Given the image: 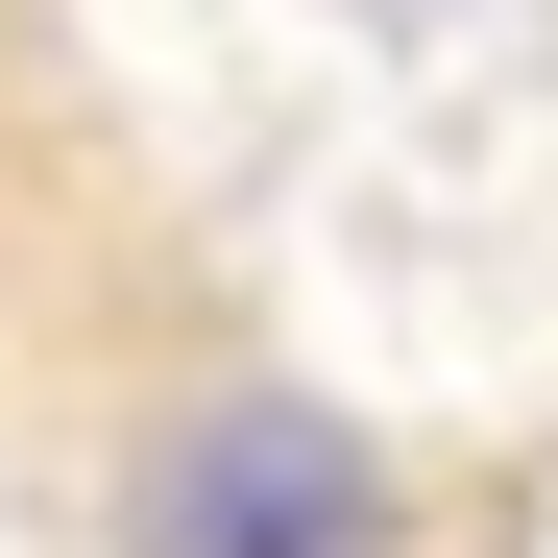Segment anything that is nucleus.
<instances>
[{"label":"nucleus","mask_w":558,"mask_h":558,"mask_svg":"<svg viewBox=\"0 0 558 558\" xmlns=\"http://www.w3.org/2000/svg\"><path fill=\"white\" fill-rule=\"evenodd\" d=\"M146 558H389V486L340 413H195L146 461Z\"/></svg>","instance_id":"nucleus-1"}]
</instances>
